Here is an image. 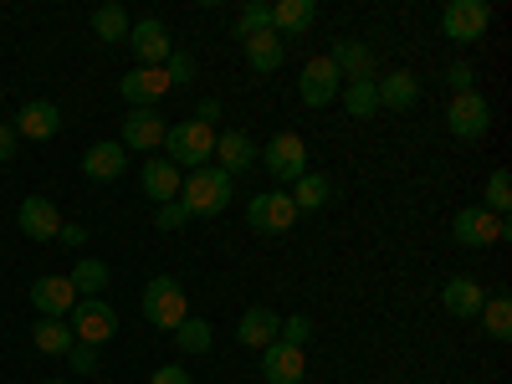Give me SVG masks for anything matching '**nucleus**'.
<instances>
[{
	"label": "nucleus",
	"mask_w": 512,
	"mask_h": 384,
	"mask_svg": "<svg viewBox=\"0 0 512 384\" xmlns=\"http://www.w3.org/2000/svg\"><path fill=\"white\" fill-rule=\"evenodd\" d=\"M482 328L497 338V344H507V338H512V297L507 292H497V297H487V303H482Z\"/></svg>",
	"instance_id": "nucleus-30"
},
{
	"label": "nucleus",
	"mask_w": 512,
	"mask_h": 384,
	"mask_svg": "<svg viewBox=\"0 0 512 384\" xmlns=\"http://www.w3.org/2000/svg\"><path fill=\"white\" fill-rule=\"evenodd\" d=\"M175 344H180L185 354H210V349H216V328H210L205 318H185V323L175 328Z\"/></svg>",
	"instance_id": "nucleus-32"
},
{
	"label": "nucleus",
	"mask_w": 512,
	"mask_h": 384,
	"mask_svg": "<svg viewBox=\"0 0 512 384\" xmlns=\"http://www.w3.org/2000/svg\"><path fill=\"white\" fill-rule=\"evenodd\" d=\"M31 344H36V354H67L77 338H72V323H62V318H41L36 328H31Z\"/></svg>",
	"instance_id": "nucleus-28"
},
{
	"label": "nucleus",
	"mask_w": 512,
	"mask_h": 384,
	"mask_svg": "<svg viewBox=\"0 0 512 384\" xmlns=\"http://www.w3.org/2000/svg\"><path fill=\"white\" fill-rule=\"evenodd\" d=\"M472 77H477V72L466 67V62H451V67H446V82H451L456 93H472Z\"/></svg>",
	"instance_id": "nucleus-40"
},
{
	"label": "nucleus",
	"mask_w": 512,
	"mask_h": 384,
	"mask_svg": "<svg viewBox=\"0 0 512 384\" xmlns=\"http://www.w3.org/2000/svg\"><path fill=\"white\" fill-rule=\"evenodd\" d=\"M128 11L123 6H98L93 11V31H98V41H128Z\"/></svg>",
	"instance_id": "nucleus-33"
},
{
	"label": "nucleus",
	"mask_w": 512,
	"mask_h": 384,
	"mask_svg": "<svg viewBox=\"0 0 512 384\" xmlns=\"http://www.w3.org/2000/svg\"><path fill=\"white\" fill-rule=\"evenodd\" d=\"M241 47H246L251 72H277V67H282V57H287V47H282V36H277V31H256V36H246V41H241Z\"/></svg>",
	"instance_id": "nucleus-27"
},
{
	"label": "nucleus",
	"mask_w": 512,
	"mask_h": 384,
	"mask_svg": "<svg viewBox=\"0 0 512 384\" xmlns=\"http://www.w3.org/2000/svg\"><path fill=\"white\" fill-rule=\"evenodd\" d=\"M482 303H487V292H482L477 277H451V282L441 287V308H446L451 318H477Z\"/></svg>",
	"instance_id": "nucleus-19"
},
{
	"label": "nucleus",
	"mask_w": 512,
	"mask_h": 384,
	"mask_svg": "<svg viewBox=\"0 0 512 384\" xmlns=\"http://www.w3.org/2000/svg\"><path fill=\"white\" fill-rule=\"evenodd\" d=\"M16 226H21L31 241H57L62 216H57V205H52L47 195H26V200H21V210H16Z\"/></svg>",
	"instance_id": "nucleus-15"
},
{
	"label": "nucleus",
	"mask_w": 512,
	"mask_h": 384,
	"mask_svg": "<svg viewBox=\"0 0 512 384\" xmlns=\"http://www.w3.org/2000/svg\"><path fill=\"white\" fill-rule=\"evenodd\" d=\"M379 88V108H395V113H410L420 103V77L415 72H390V77H374Z\"/></svg>",
	"instance_id": "nucleus-23"
},
{
	"label": "nucleus",
	"mask_w": 512,
	"mask_h": 384,
	"mask_svg": "<svg viewBox=\"0 0 512 384\" xmlns=\"http://www.w3.org/2000/svg\"><path fill=\"white\" fill-rule=\"evenodd\" d=\"M41 384H62V379H41Z\"/></svg>",
	"instance_id": "nucleus-45"
},
{
	"label": "nucleus",
	"mask_w": 512,
	"mask_h": 384,
	"mask_svg": "<svg viewBox=\"0 0 512 384\" xmlns=\"http://www.w3.org/2000/svg\"><path fill=\"white\" fill-rule=\"evenodd\" d=\"M277 338H282V344H292V349H303L308 338H313V318H308V313H292V318H282Z\"/></svg>",
	"instance_id": "nucleus-36"
},
{
	"label": "nucleus",
	"mask_w": 512,
	"mask_h": 384,
	"mask_svg": "<svg viewBox=\"0 0 512 384\" xmlns=\"http://www.w3.org/2000/svg\"><path fill=\"white\" fill-rule=\"evenodd\" d=\"M16 149H21L16 128H11V123H0V164H11V159H16Z\"/></svg>",
	"instance_id": "nucleus-42"
},
{
	"label": "nucleus",
	"mask_w": 512,
	"mask_h": 384,
	"mask_svg": "<svg viewBox=\"0 0 512 384\" xmlns=\"http://www.w3.org/2000/svg\"><path fill=\"white\" fill-rule=\"evenodd\" d=\"M446 128H451L456 139H466V144H472V139H487V128H492V103H487L477 88H472V93H456L451 108H446Z\"/></svg>",
	"instance_id": "nucleus-7"
},
{
	"label": "nucleus",
	"mask_w": 512,
	"mask_h": 384,
	"mask_svg": "<svg viewBox=\"0 0 512 384\" xmlns=\"http://www.w3.org/2000/svg\"><path fill=\"white\" fill-rule=\"evenodd\" d=\"M185 221H190V216H185V205H180V200H169V205L154 210V231H180Z\"/></svg>",
	"instance_id": "nucleus-38"
},
{
	"label": "nucleus",
	"mask_w": 512,
	"mask_h": 384,
	"mask_svg": "<svg viewBox=\"0 0 512 384\" xmlns=\"http://www.w3.org/2000/svg\"><path fill=\"white\" fill-rule=\"evenodd\" d=\"M16 139H57V128H62V108L57 103H47V98H36V103H26L21 113H16Z\"/></svg>",
	"instance_id": "nucleus-16"
},
{
	"label": "nucleus",
	"mask_w": 512,
	"mask_h": 384,
	"mask_svg": "<svg viewBox=\"0 0 512 384\" xmlns=\"http://www.w3.org/2000/svg\"><path fill=\"white\" fill-rule=\"evenodd\" d=\"M67 282H72L77 297H98V292L108 287V267L98 262V256H82V262L67 272Z\"/></svg>",
	"instance_id": "nucleus-31"
},
{
	"label": "nucleus",
	"mask_w": 512,
	"mask_h": 384,
	"mask_svg": "<svg viewBox=\"0 0 512 384\" xmlns=\"http://www.w3.org/2000/svg\"><path fill=\"white\" fill-rule=\"evenodd\" d=\"M231 175L221 164H200V169H190V175L180 180V205H185V216L195 221V216H221V210L231 205Z\"/></svg>",
	"instance_id": "nucleus-1"
},
{
	"label": "nucleus",
	"mask_w": 512,
	"mask_h": 384,
	"mask_svg": "<svg viewBox=\"0 0 512 384\" xmlns=\"http://www.w3.org/2000/svg\"><path fill=\"white\" fill-rule=\"evenodd\" d=\"M67 359H72V374H93L98 369V349L93 344H72Z\"/></svg>",
	"instance_id": "nucleus-39"
},
{
	"label": "nucleus",
	"mask_w": 512,
	"mask_h": 384,
	"mask_svg": "<svg viewBox=\"0 0 512 384\" xmlns=\"http://www.w3.org/2000/svg\"><path fill=\"white\" fill-rule=\"evenodd\" d=\"M144 318H149L154 328H169V333H175V328L190 318L185 287H180L175 277H149V287H144Z\"/></svg>",
	"instance_id": "nucleus-4"
},
{
	"label": "nucleus",
	"mask_w": 512,
	"mask_h": 384,
	"mask_svg": "<svg viewBox=\"0 0 512 384\" xmlns=\"http://www.w3.org/2000/svg\"><path fill=\"white\" fill-rule=\"evenodd\" d=\"M482 205L492 210V216H507V205H512V180H507V169H492V175H487Z\"/></svg>",
	"instance_id": "nucleus-35"
},
{
	"label": "nucleus",
	"mask_w": 512,
	"mask_h": 384,
	"mask_svg": "<svg viewBox=\"0 0 512 384\" xmlns=\"http://www.w3.org/2000/svg\"><path fill=\"white\" fill-rule=\"evenodd\" d=\"M338 103H344L354 118H374V113H379V88H374V77L344 82V88H338Z\"/></svg>",
	"instance_id": "nucleus-29"
},
{
	"label": "nucleus",
	"mask_w": 512,
	"mask_h": 384,
	"mask_svg": "<svg viewBox=\"0 0 512 384\" xmlns=\"http://www.w3.org/2000/svg\"><path fill=\"white\" fill-rule=\"evenodd\" d=\"M328 62L338 67V77H344V82H364V77H374V52L364 47V41H333Z\"/></svg>",
	"instance_id": "nucleus-24"
},
{
	"label": "nucleus",
	"mask_w": 512,
	"mask_h": 384,
	"mask_svg": "<svg viewBox=\"0 0 512 384\" xmlns=\"http://www.w3.org/2000/svg\"><path fill=\"white\" fill-rule=\"evenodd\" d=\"M113 333H118V313L103 303V297H77V308H72V338L77 344L103 349Z\"/></svg>",
	"instance_id": "nucleus-6"
},
{
	"label": "nucleus",
	"mask_w": 512,
	"mask_h": 384,
	"mask_svg": "<svg viewBox=\"0 0 512 384\" xmlns=\"http://www.w3.org/2000/svg\"><path fill=\"white\" fill-rule=\"evenodd\" d=\"M451 236H456L461 246H497V241L507 236V216H492L487 205H466V210H456Z\"/></svg>",
	"instance_id": "nucleus-9"
},
{
	"label": "nucleus",
	"mask_w": 512,
	"mask_h": 384,
	"mask_svg": "<svg viewBox=\"0 0 512 384\" xmlns=\"http://www.w3.org/2000/svg\"><path fill=\"white\" fill-rule=\"evenodd\" d=\"M180 169L175 164H169V159H154L149 154V164L139 169V185H144V195L154 200V205H169V200H180Z\"/></svg>",
	"instance_id": "nucleus-18"
},
{
	"label": "nucleus",
	"mask_w": 512,
	"mask_h": 384,
	"mask_svg": "<svg viewBox=\"0 0 512 384\" xmlns=\"http://www.w3.org/2000/svg\"><path fill=\"white\" fill-rule=\"evenodd\" d=\"M164 128L169 123L159 118V108H128L118 144L123 149H139V154H154V149H164Z\"/></svg>",
	"instance_id": "nucleus-12"
},
{
	"label": "nucleus",
	"mask_w": 512,
	"mask_h": 384,
	"mask_svg": "<svg viewBox=\"0 0 512 384\" xmlns=\"http://www.w3.org/2000/svg\"><path fill=\"white\" fill-rule=\"evenodd\" d=\"M123 169H128V149H123V144H113V139H103V144H93L88 154H82V175L98 180V185L118 180Z\"/></svg>",
	"instance_id": "nucleus-20"
},
{
	"label": "nucleus",
	"mask_w": 512,
	"mask_h": 384,
	"mask_svg": "<svg viewBox=\"0 0 512 384\" xmlns=\"http://www.w3.org/2000/svg\"><path fill=\"white\" fill-rule=\"evenodd\" d=\"M164 159L180 169H200V164H210L216 159V128H205V123H169L164 128Z\"/></svg>",
	"instance_id": "nucleus-2"
},
{
	"label": "nucleus",
	"mask_w": 512,
	"mask_h": 384,
	"mask_svg": "<svg viewBox=\"0 0 512 384\" xmlns=\"http://www.w3.org/2000/svg\"><path fill=\"white\" fill-rule=\"evenodd\" d=\"M246 221L251 231H262V236H282L297 226V205L287 190H262V195H251L246 200Z\"/></svg>",
	"instance_id": "nucleus-5"
},
{
	"label": "nucleus",
	"mask_w": 512,
	"mask_h": 384,
	"mask_svg": "<svg viewBox=\"0 0 512 384\" xmlns=\"http://www.w3.org/2000/svg\"><path fill=\"white\" fill-rule=\"evenodd\" d=\"M164 77H169V88H185V82H195V57H185V52H169Z\"/></svg>",
	"instance_id": "nucleus-37"
},
{
	"label": "nucleus",
	"mask_w": 512,
	"mask_h": 384,
	"mask_svg": "<svg viewBox=\"0 0 512 384\" xmlns=\"http://www.w3.org/2000/svg\"><path fill=\"white\" fill-rule=\"evenodd\" d=\"M487 26H492L487 0H451V6L441 11V36L446 41H482Z\"/></svg>",
	"instance_id": "nucleus-8"
},
{
	"label": "nucleus",
	"mask_w": 512,
	"mask_h": 384,
	"mask_svg": "<svg viewBox=\"0 0 512 384\" xmlns=\"http://www.w3.org/2000/svg\"><path fill=\"white\" fill-rule=\"evenodd\" d=\"M338 88H344V77H338V67L328 57H313L303 67V77H297V98H303L308 108H328L338 103Z\"/></svg>",
	"instance_id": "nucleus-11"
},
{
	"label": "nucleus",
	"mask_w": 512,
	"mask_h": 384,
	"mask_svg": "<svg viewBox=\"0 0 512 384\" xmlns=\"http://www.w3.org/2000/svg\"><path fill=\"white\" fill-rule=\"evenodd\" d=\"M277 328H282V318H277L272 308H246L241 323H236V344L267 349V344H277Z\"/></svg>",
	"instance_id": "nucleus-22"
},
{
	"label": "nucleus",
	"mask_w": 512,
	"mask_h": 384,
	"mask_svg": "<svg viewBox=\"0 0 512 384\" xmlns=\"http://www.w3.org/2000/svg\"><path fill=\"white\" fill-rule=\"evenodd\" d=\"M216 118H221V98H200V103H195V123L216 128Z\"/></svg>",
	"instance_id": "nucleus-43"
},
{
	"label": "nucleus",
	"mask_w": 512,
	"mask_h": 384,
	"mask_svg": "<svg viewBox=\"0 0 512 384\" xmlns=\"http://www.w3.org/2000/svg\"><path fill=\"white\" fill-rule=\"evenodd\" d=\"M149 384H195V379H190V369H180V364H159Z\"/></svg>",
	"instance_id": "nucleus-41"
},
{
	"label": "nucleus",
	"mask_w": 512,
	"mask_h": 384,
	"mask_svg": "<svg viewBox=\"0 0 512 384\" xmlns=\"http://www.w3.org/2000/svg\"><path fill=\"white\" fill-rule=\"evenodd\" d=\"M256 139L251 134H241V128H231V134H216V159H221V169L236 180V175H246V169L256 164Z\"/></svg>",
	"instance_id": "nucleus-21"
},
{
	"label": "nucleus",
	"mask_w": 512,
	"mask_h": 384,
	"mask_svg": "<svg viewBox=\"0 0 512 384\" xmlns=\"http://www.w3.org/2000/svg\"><path fill=\"white\" fill-rule=\"evenodd\" d=\"M287 195H292V205H297V216H313V210H323V205L333 200V180L318 175V169H308L297 185H287Z\"/></svg>",
	"instance_id": "nucleus-26"
},
{
	"label": "nucleus",
	"mask_w": 512,
	"mask_h": 384,
	"mask_svg": "<svg viewBox=\"0 0 512 384\" xmlns=\"http://www.w3.org/2000/svg\"><path fill=\"white\" fill-rule=\"evenodd\" d=\"M256 159H262V169L272 175V190H287V185H297L308 175V144L297 134H272V144Z\"/></svg>",
	"instance_id": "nucleus-3"
},
{
	"label": "nucleus",
	"mask_w": 512,
	"mask_h": 384,
	"mask_svg": "<svg viewBox=\"0 0 512 384\" xmlns=\"http://www.w3.org/2000/svg\"><path fill=\"white\" fill-rule=\"evenodd\" d=\"M118 93H123L128 108H154L169 93V77H164V67H134L118 82Z\"/></svg>",
	"instance_id": "nucleus-14"
},
{
	"label": "nucleus",
	"mask_w": 512,
	"mask_h": 384,
	"mask_svg": "<svg viewBox=\"0 0 512 384\" xmlns=\"http://www.w3.org/2000/svg\"><path fill=\"white\" fill-rule=\"evenodd\" d=\"M256 31H272V6L267 0H251V6H241V16H236V41H246Z\"/></svg>",
	"instance_id": "nucleus-34"
},
{
	"label": "nucleus",
	"mask_w": 512,
	"mask_h": 384,
	"mask_svg": "<svg viewBox=\"0 0 512 384\" xmlns=\"http://www.w3.org/2000/svg\"><path fill=\"white\" fill-rule=\"evenodd\" d=\"M308 379V354L292 344H267L262 349V384H303Z\"/></svg>",
	"instance_id": "nucleus-13"
},
{
	"label": "nucleus",
	"mask_w": 512,
	"mask_h": 384,
	"mask_svg": "<svg viewBox=\"0 0 512 384\" xmlns=\"http://www.w3.org/2000/svg\"><path fill=\"white\" fill-rule=\"evenodd\" d=\"M318 21V0H277L272 6V31L277 36H303Z\"/></svg>",
	"instance_id": "nucleus-25"
},
{
	"label": "nucleus",
	"mask_w": 512,
	"mask_h": 384,
	"mask_svg": "<svg viewBox=\"0 0 512 384\" xmlns=\"http://www.w3.org/2000/svg\"><path fill=\"white\" fill-rule=\"evenodd\" d=\"M31 308H36L41 318H62V313L77 308V292H72L67 277H36V282H31Z\"/></svg>",
	"instance_id": "nucleus-17"
},
{
	"label": "nucleus",
	"mask_w": 512,
	"mask_h": 384,
	"mask_svg": "<svg viewBox=\"0 0 512 384\" xmlns=\"http://www.w3.org/2000/svg\"><path fill=\"white\" fill-rule=\"evenodd\" d=\"M128 47H134L139 67H164L169 52H175V41H169V26H164V21L144 16V21L128 26Z\"/></svg>",
	"instance_id": "nucleus-10"
},
{
	"label": "nucleus",
	"mask_w": 512,
	"mask_h": 384,
	"mask_svg": "<svg viewBox=\"0 0 512 384\" xmlns=\"http://www.w3.org/2000/svg\"><path fill=\"white\" fill-rule=\"evenodd\" d=\"M57 241H62V246H82V241H88V226H77V221H72V226L57 231Z\"/></svg>",
	"instance_id": "nucleus-44"
}]
</instances>
